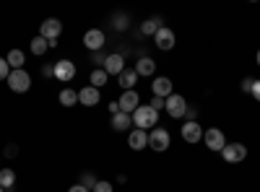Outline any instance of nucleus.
I'll use <instances>...</instances> for the list:
<instances>
[{
    "label": "nucleus",
    "instance_id": "1",
    "mask_svg": "<svg viewBox=\"0 0 260 192\" xmlns=\"http://www.w3.org/2000/svg\"><path fill=\"white\" fill-rule=\"evenodd\" d=\"M130 117H133V125L138 127V130H146V133H148L151 125H159V112L151 109V104H141Z\"/></svg>",
    "mask_w": 260,
    "mask_h": 192
},
{
    "label": "nucleus",
    "instance_id": "2",
    "mask_svg": "<svg viewBox=\"0 0 260 192\" xmlns=\"http://www.w3.org/2000/svg\"><path fill=\"white\" fill-rule=\"evenodd\" d=\"M164 109H167L169 117L182 120V117L187 114V101H185V96H180V94H169V96L164 99Z\"/></svg>",
    "mask_w": 260,
    "mask_h": 192
},
{
    "label": "nucleus",
    "instance_id": "3",
    "mask_svg": "<svg viewBox=\"0 0 260 192\" xmlns=\"http://www.w3.org/2000/svg\"><path fill=\"white\" fill-rule=\"evenodd\" d=\"M8 86H11V91H16V94H24V91L31 89V75H29L24 68H21V70H11Z\"/></svg>",
    "mask_w": 260,
    "mask_h": 192
},
{
    "label": "nucleus",
    "instance_id": "4",
    "mask_svg": "<svg viewBox=\"0 0 260 192\" xmlns=\"http://www.w3.org/2000/svg\"><path fill=\"white\" fill-rule=\"evenodd\" d=\"M148 145H151V151L164 153L167 148L172 145V140H169V133L164 130V127H154V130L148 133Z\"/></svg>",
    "mask_w": 260,
    "mask_h": 192
},
{
    "label": "nucleus",
    "instance_id": "5",
    "mask_svg": "<svg viewBox=\"0 0 260 192\" xmlns=\"http://www.w3.org/2000/svg\"><path fill=\"white\" fill-rule=\"evenodd\" d=\"M62 34V24H60V21L57 18H47V21H42V26H39V36L42 39H47L50 42V47H55L57 45V36Z\"/></svg>",
    "mask_w": 260,
    "mask_h": 192
},
{
    "label": "nucleus",
    "instance_id": "6",
    "mask_svg": "<svg viewBox=\"0 0 260 192\" xmlns=\"http://www.w3.org/2000/svg\"><path fill=\"white\" fill-rule=\"evenodd\" d=\"M52 73H55V78H57L60 83H71V81L76 78V62H71V60H57L55 65H52Z\"/></svg>",
    "mask_w": 260,
    "mask_h": 192
},
{
    "label": "nucleus",
    "instance_id": "7",
    "mask_svg": "<svg viewBox=\"0 0 260 192\" xmlns=\"http://www.w3.org/2000/svg\"><path fill=\"white\" fill-rule=\"evenodd\" d=\"M221 156H224L226 164H240V161L247 159V145H242V143H226Z\"/></svg>",
    "mask_w": 260,
    "mask_h": 192
},
{
    "label": "nucleus",
    "instance_id": "8",
    "mask_svg": "<svg viewBox=\"0 0 260 192\" xmlns=\"http://www.w3.org/2000/svg\"><path fill=\"white\" fill-rule=\"evenodd\" d=\"M182 140H185L187 145H195L198 140H203V127L195 122V120H187V122L182 125Z\"/></svg>",
    "mask_w": 260,
    "mask_h": 192
},
{
    "label": "nucleus",
    "instance_id": "9",
    "mask_svg": "<svg viewBox=\"0 0 260 192\" xmlns=\"http://www.w3.org/2000/svg\"><path fill=\"white\" fill-rule=\"evenodd\" d=\"M203 140H206V145L211 148V151H224V145H226V138H224V133L219 130V127L203 130Z\"/></svg>",
    "mask_w": 260,
    "mask_h": 192
},
{
    "label": "nucleus",
    "instance_id": "10",
    "mask_svg": "<svg viewBox=\"0 0 260 192\" xmlns=\"http://www.w3.org/2000/svg\"><path fill=\"white\" fill-rule=\"evenodd\" d=\"M120 112H125V114H133L138 106H141V96H138V91L133 89V91H125L122 96H120Z\"/></svg>",
    "mask_w": 260,
    "mask_h": 192
},
{
    "label": "nucleus",
    "instance_id": "11",
    "mask_svg": "<svg viewBox=\"0 0 260 192\" xmlns=\"http://www.w3.org/2000/svg\"><path fill=\"white\" fill-rule=\"evenodd\" d=\"M83 45H86V50L99 52L104 47V31L102 29H89V31L83 34Z\"/></svg>",
    "mask_w": 260,
    "mask_h": 192
},
{
    "label": "nucleus",
    "instance_id": "12",
    "mask_svg": "<svg viewBox=\"0 0 260 192\" xmlns=\"http://www.w3.org/2000/svg\"><path fill=\"white\" fill-rule=\"evenodd\" d=\"M125 70V60H122V55H107L104 57V73L107 75H120Z\"/></svg>",
    "mask_w": 260,
    "mask_h": 192
},
{
    "label": "nucleus",
    "instance_id": "13",
    "mask_svg": "<svg viewBox=\"0 0 260 192\" xmlns=\"http://www.w3.org/2000/svg\"><path fill=\"white\" fill-rule=\"evenodd\" d=\"M127 145H130V151H143V148H148V133L146 130H130L127 135Z\"/></svg>",
    "mask_w": 260,
    "mask_h": 192
},
{
    "label": "nucleus",
    "instance_id": "14",
    "mask_svg": "<svg viewBox=\"0 0 260 192\" xmlns=\"http://www.w3.org/2000/svg\"><path fill=\"white\" fill-rule=\"evenodd\" d=\"M172 86H175V83H172L169 78H164V75H159V78L151 81V89H154V96H159V99H167L169 94H175V91H172Z\"/></svg>",
    "mask_w": 260,
    "mask_h": 192
},
{
    "label": "nucleus",
    "instance_id": "15",
    "mask_svg": "<svg viewBox=\"0 0 260 192\" xmlns=\"http://www.w3.org/2000/svg\"><path fill=\"white\" fill-rule=\"evenodd\" d=\"M154 45H156L159 50H172V47H175V31L167 29V26H161V29L156 31V36H154Z\"/></svg>",
    "mask_w": 260,
    "mask_h": 192
},
{
    "label": "nucleus",
    "instance_id": "16",
    "mask_svg": "<svg viewBox=\"0 0 260 192\" xmlns=\"http://www.w3.org/2000/svg\"><path fill=\"white\" fill-rule=\"evenodd\" d=\"M99 99H102V94H99V89H94V86H83V89L78 91V104H83V106H96Z\"/></svg>",
    "mask_w": 260,
    "mask_h": 192
},
{
    "label": "nucleus",
    "instance_id": "17",
    "mask_svg": "<svg viewBox=\"0 0 260 192\" xmlns=\"http://www.w3.org/2000/svg\"><path fill=\"white\" fill-rule=\"evenodd\" d=\"M117 78H120V86H122L125 91H133V89H136V83H138V73H136V68H125Z\"/></svg>",
    "mask_w": 260,
    "mask_h": 192
},
{
    "label": "nucleus",
    "instance_id": "18",
    "mask_svg": "<svg viewBox=\"0 0 260 192\" xmlns=\"http://www.w3.org/2000/svg\"><path fill=\"white\" fill-rule=\"evenodd\" d=\"M154 70H156V62L154 60H151V57H141L138 62H136V73L138 75H154Z\"/></svg>",
    "mask_w": 260,
    "mask_h": 192
},
{
    "label": "nucleus",
    "instance_id": "19",
    "mask_svg": "<svg viewBox=\"0 0 260 192\" xmlns=\"http://www.w3.org/2000/svg\"><path fill=\"white\" fill-rule=\"evenodd\" d=\"M130 125H133V117L130 114H125V112H117V114H112V127L117 133H122V130H130Z\"/></svg>",
    "mask_w": 260,
    "mask_h": 192
},
{
    "label": "nucleus",
    "instance_id": "20",
    "mask_svg": "<svg viewBox=\"0 0 260 192\" xmlns=\"http://www.w3.org/2000/svg\"><path fill=\"white\" fill-rule=\"evenodd\" d=\"M6 62L11 65V70H21V68H24V62H26V57H24V52H21V50H11L8 57H6Z\"/></svg>",
    "mask_w": 260,
    "mask_h": 192
},
{
    "label": "nucleus",
    "instance_id": "21",
    "mask_svg": "<svg viewBox=\"0 0 260 192\" xmlns=\"http://www.w3.org/2000/svg\"><path fill=\"white\" fill-rule=\"evenodd\" d=\"M16 184V172H13V169H0V187H3V189H8V187H13Z\"/></svg>",
    "mask_w": 260,
    "mask_h": 192
},
{
    "label": "nucleus",
    "instance_id": "22",
    "mask_svg": "<svg viewBox=\"0 0 260 192\" xmlns=\"http://www.w3.org/2000/svg\"><path fill=\"white\" fill-rule=\"evenodd\" d=\"M47 50H50V42L47 39H42V36H34L31 39V55L39 57V55H45Z\"/></svg>",
    "mask_w": 260,
    "mask_h": 192
},
{
    "label": "nucleus",
    "instance_id": "23",
    "mask_svg": "<svg viewBox=\"0 0 260 192\" xmlns=\"http://www.w3.org/2000/svg\"><path fill=\"white\" fill-rule=\"evenodd\" d=\"M89 81H91V86H94V89H102L104 83L110 81V75L104 73V68H96V70H91V78H89Z\"/></svg>",
    "mask_w": 260,
    "mask_h": 192
},
{
    "label": "nucleus",
    "instance_id": "24",
    "mask_svg": "<svg viewBox=\"0 0 260 192\" xmlns=\"http://www.w3.org/2000/svg\"><path fill=\"white\" fill-rule=\"evenodd\" d=\"M60 104H62V106H73V104H78V91H73V89H62V91H60Z\"/></svg>",
    "mask_w": 260,
    "mask_h": 192
},
{
    "label": "nucleus",
    "instance_id": "25",
    "mask_svg": "<svg viewBox=\"0 0 260 192\" xmlns=\"http://www.w3.org/2000/svg\"><path fill=\"white\" fill-rule=\"evenodd\" d=\"M159 29H161L159 18H148V21H143V26H141V31H143V34H151V36H156Z\"/></svg>",
    "mask_w": 260,
    "mask_h": 192
},
{
    "label": "nucleus",
    "instance_id": "26",
    "mask_svg": "<svg viewBox=\"0 0 260 192\" xmlns=\"http://www.w3.org/2000/svg\"><path fill=\"white\" fill-rule=\"evenodd\" d=\"M8 75H11V65L0 57V81H8Z\"/></svg>",
    "mask_w": 260,
    "mask_h": 192
},
{
    "label": "nucleus",
    "instance_id": "27",
    "mask_svg": "<svg viewBox=\"0 0 260 192\" xmlns=\"http://www.w3.org/2000/svg\"><path fill=\"white\" fill-rule=\"evenodd\" d=\"M151 109H154V112H161V109H164V99L154 96V99H151Z\"/></svg>",
    "mask_w": 260,
    "mask_h": 192
},
{
    "label": "nucleus",
    "instance_id": "28",
    "mask_svg": "<svg viewBox=\"0 0 260 192\" xmlns=\"http://www.w3.org/2000/svg\"><path fill=\"white\" fill-rule=\"evenodd\" d=\"M94 192H112V184L110 182H96L94 184Z\"/></svg>",
    "mask_w": 260,
    "mask_h": 192
},
{
    "label": "nucleus",
    "instance_id": "29",
    "mask_svg": "<svg viewBox=\"0 0 260 192\" xmlns=\"http://www.w3.org/2000/svg\"><path fill=\"white\" fill-rule=\"evenodd\" d=\"M252 96H255V101H260V81H255L252 83V91H250Z\"/></svg>",
    "mask_w": 260,
    "mask_h": 192
},
{
    "label": "nucleus",
    "instance_id": "30",
    "mask_svg": "<svg viewBox=\"0 0 260 192\" xmlns=\"http://www.w3.org/2000/svg\"><path fill=\"white\" fill-rule=\"evenodd\" d=\"M252 83H255L252 78H245L242 81V91H252Z\"/></svg>",
    "mask_w": 260,
    "mask_h": 192
},
{
    "label": "nucleus",
    "instance_id": "31",
    "mask_svg": "<svg viewBox=\"0 0 260 192\" xmlns=\"http://www.w3.org/2000/svg\"><path fill=\"white\" fill-rule=\"evenodd\" d=\"M68 192H89V187H83V184H73V187H68Z\"/></svg>",
    "mask_w": 260,
    "mask_h": 192
},
{
    "label": "nucleus",
    "instance_id": "32",
    "mask_svg": "<svg viewBox=\"0 0 260 192\" xmlns=\"http://www.w3.org/2000/svg\"><path fill=\"white\" fill-rule=\"evenodd\" d=\"M120 112V104L117 101H110V114H117Z\"/></svg>",
    "mask_w": 260,
    "mask_h": 192
},
{
    "label": "nucleus",
    "instance_id": "33",
    "mask_svg": "<svg viewBox=\"0 0 260 192\" xmlns=\"http://www.w3.org/2000/svg\"><path fill=\"white\" fill-rule=\"evenodd\" d=\"M257 65H260V50H257Z\"/></svg>",
    "mask_w": 260,
    "mask_h": 192
},
{
    "label": "nucleus",
    "instance_id": "34",
    "mask_svg": "<svg viewBox=\"0 0 260 192\" xmlns=\"http://www.w3.org/2000/svg\"><path fill=\"white\" fill-rule=\"evenodd\" d=\"M0 192H3V187H0Z\"/></svg>",
    "mask_w": 260,
    "mask_h": 192
}]
</instances>
